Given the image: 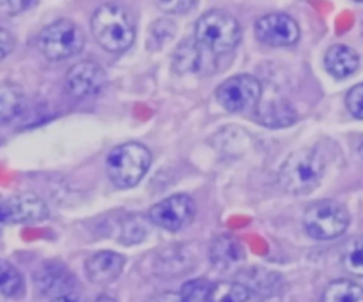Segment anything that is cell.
Here are the masks:
<instances>
[{
	"label": "cell",
	"mask_w": 363,
	"mask_h": 302,
	"mask_svg": "<svg viewBox=\"0 0 363 302\" xmlns=\"http://www.w3.org/2000/svg\"><path fill=\"white\" fill-rule=\"evenodd\" d=\"M91 33L95 41L108 52L128 50L136 37V26L132 14L119 4L99 6L91 17Z\"/></svg>",
	"instance_id": "cell-1"
},
{
	"label": "cell",
	"mask_w": 363,
	"mask_h": 302,
	"mask_svg": "<svg viewBox=\"0 0 363 302\" xmlns=\"http://www.w3.org/2000/svg\"><path fill=\"white\" fill-rule=\"evenodd\" d=\"M325 174V160L315 150L303 147L292 152L281 164L278 179L281 187L296 196L312 193Z\"/></svg>",
	"instance_id": "cell-2"
},
{
	"label": "cell",
	"mask_w": 363,
	"mask_h": 302,
	"mask_svg": "<svg viewBox=\"0 0 363 302\" xmlns=\"http://www.w3.org/2000/svg\"><path fill=\"white\" fill-rule=\"evenodd\" d=\"M152 163L150 150L138 142L121 143L111 149L105 160L109 180L119 189L135 187Z\"/></svg>",
	"instance_id": "cell-3"
},
{
	"label": "cell",
	"mask_w": 363,
	"mask_h": 302,
	"mask_svg": "<svg viewBox=\"0 0 363 302\" xmlns=\"http://www.w3.org/2000/svg\"><path fill=\"white\" fill-rule=\"evenodd\" d=\"M194 40L208 52L225 54L241 40V27L230 13L213 9L203 13L194 24Z\"/></svg>",
	"instance_id": "cell-4"
},
{
	"label": "cell",
	"mask_w": 363,
	"mask_h": 302,
	"mask_svg": "<svg viewBox=\"0 0 363 302\" xmlns=\"http://www.w3.org/2000/svg\"><path fill=\"white\" fill-rule=\"evenodd\" d=\"M82 28L68 18H58L47 24L38 34L40 52L50 61H61L77 55L85 45Z\"/></svg>",
	"instance_id": "cell-5"
},
{
	"label": "cell",
	"mask_w": 363,
	"mask_h": 302,
	"mask_svg": "<svg viewBox=\"0 0 363 302\" xmlns=\"http://www.w3.org/2000/svg\"><path fill=\"white\" fill-rule=\"evenodd\" d=\"M347 210L335 200H318L305 208L302 223L306 234L316 240H332L349 225Z\"/></svg>",
	"instance_id": "cell-6"
},
{
	"label": "cell",
	"mask_w": 363,
	"mask_h": 302,
	"mask_svg": "<svg viewBox=\"0 0 363 302\" xmlns=\"http://www.w3.org/2000/svg\"><path fill=\"white\" fill-rule=\"evenodd\" d=\"M261 92V84L255 77L237 74L218 85L216 89V98L225 111L242 112L258 105Z\"/></svg>",
	"instance_id": "cell-7"
},
{
	"label": "cell",
	"mask_w": 363,
	"mask_h": 302,
	"mask_svg": "<svg viewBox=\"0 0 363 302\" xmlns=\"http://www.w3.org/2000/svg\"><path fill=\"white\" fill-rule=\"evenodd\" d=\"M194 216L196 203L186 193L172 194L149 208L150 223L167 231H179L187 227Z\"/></svg>",
	"instance_id": "cell-8"
},
{
	"label": "cell",
	"mask_w": 363,
	"mask_h": 302,
	"mask_svg": "<svg viewBox=\"0 0 363 302\" xmlns=\"http://www.w3.org/2000/svg\"><path fill=\"white\" fill-rule=\"evenodd\" d=\"M255 38L269 47L292 45L299 38V26L288 14L269 13L255 21Z\"/></svg>",
	"instance_id": "cell-9"
},
{
	"label": "cell",
	"mask_w": 363,
	"mask_h": 302,
	"mask_svg": "<svg viewBox=\"0 0 363 302\" xmlns=\"http://www.w3.org/2000/svg\"><path fill=\"white\" fill-rule=\"evenodd\" d=\"M106 82L105 69L95 61L82 60L75 62L65 75V91L77 98L84 99L96 95Z\"/></svg>",
	"instance_id": "cell-10"
},
{
	"label": "cell",
	"mask_w": 363,
	"mask_h": 302,
	"mask_svg": "<svg viewBox=\"0 0 363 302\" xmlns=\"http://www.w3.org/2000/svg\"><path fill=\"white\" fill-rule=\"evenodd\" d=\"M33 281L41 295L51 296L52 299L71 295L75 286V276L68 267L58 259L44 261L34 272Z\"/></svg>",
	"instance_id": "cell-11"
},
{
	"label": "cell",
	"mask_w": 363,
	"mask_h": 302,
	"mask_svg": "<svg viewBox=\"0 0 363 302\" xmlns=\"http://www.w3.org/2000/svg\"><path fill=\"white\" fill-rule=\"evenodd\" d=\"M45 201L30 191L17 193L4 198V216L7 224H33L48 217Z\"/></svg>",
	"instance_id": "cell-12"
},
{
	"label": "cell",
	"mask_w": 363,
	"mask_h": 302,
	"mask_svg": "<svg viewBox=\"0 0 363 302\" xmlns=\"http://www.w3.org/2000/svg\"><path fill=\"white\" fill-rule=\"evenodd\" d=\"M125 262V257L119 252L111 250L98 251L85 261L86 278L95 285H109L121 276Z\"/></svg>",
	"instance_id": "cell-13"
},
{
	"label": "cell",
	"mask_w": 363,
	"mask_h": 302,
	"mask_svg": "<svg viewBox=\"0 0 363 302\" xmlns=\"http://www.w3.org/2000/svg\"><path fill=\"white\" fill-rule=\"evenodd\" d=\"M359 62L357 52L345 44H335L329 47L323 58L326 71L337 79L347 78L354 74L359 68Z\"/></svg>",
	"instance_id": "cell-14"
},
{
	"label": "cell",
	"mask_w": 363,
	"mask_h": 302,
	"mask_svg": "<svg viewBox=\"0 0 363 302\" xmlns=\"http://www.w3.org/2000/svg\"><path fill=\"white\" fill-rule=\"evenodd\" d=\"M245 252L241 242L231 234H221L210 245V258L220 269H230L244 261Z\"/></svg>",
	"instance_id": "cell-15"
},
{
	"label": "cell",
	"mask_w": 363,
	"mask_h": 302,
	"mask_svg": "<svg viewBox=\"0 0 363 302\" xmlns=\"http://www.w3.org/2000/svg\"><path fill=\"white\" fill-rule=\"evenodd\" d=\"M257 116L258 122L268 128H286L296 122V112L285 99L259 101Z\"/></svg>",
	"instance_id": "cell-16"
},
{
	"label": "cell",
	"mask_w": 363,
	"mask_h": 302,
	"mask_svg": "<svg viewBox=\"0 0 363 302\" xmlns=\"http://www.w3.org/2000/svg\"><path fill=\"white\" fill-rule=\"evenodd\" d=\"M190 259L191 258L184 248L179 245L167 247L153 252L150 268L159 275H177L190 267Z\"/></svg>",
	"instance_id": "cell-17"
},
{
	"label": "cell",
	"mask_w": 363,
	"mask_h": 302,
	"mask_svg": "<svg viewBox=\"0 0 363 302\" xmlns=\"http://www.w3.org/2000/svg\"><path fill=\"white\" fill-rule=\"evenodd\" d=\"M203 47L193 38H184L174 50L172 68L177 74L197 72L203 67Z\"/></svg>",
	"instance_id": "cell-18"
},
{
	"label": "cell",
	"mask_w": 363,
	"mask_h": 302,
	"mask_svg": "<svg viewBox=\"0 0 363 302\" xmlns=\"http://www.w3.org/2000/svg\"><path fill=\"white\" fill-rule=\"evenodd\" d=\"M26 96L21 86L13 81H0V123L17 118L24 108Z\"/></svg>",
	"instance_id": "cell-19"
},
{
	"label": "cell",
	"mask_w": 363,
	"mask_h": 302,
	"mask_svg": "<svg viewBox=\"0 0 363 302\" xmlns=\"http://www.w3.org/2000/svg\"><path fill=\"white\" fill-rule=\"evenodd\" d=\"M322 302H363V288L349 279H336L326 285Z\"/></svg>",
	"instance_id": "cell-20"
},
{
	"label": "cell",
	"mask_w": 363,
	"mask_h": 302,
	"mask_svg": "<svg viewBox=\"0 0 363 302\" xmlns=\"http://www.w3.org/2000/svg\"><path fill=\"white\" fill-rule=\"evenodd\" d=\"M250 288L238 281H221L213 284L204 302H247Z\"/></svg>",
	"instance_id": "cell-21"
},
{
	"label": "cell",
	"mask_w": 363,
	"mask_h": 302,
	"mask_svg": "<svg viewBox=\"0 0 363 302\" xmlns=\"http://www.w3.org/2000/svg\"><path fill=\"white\" fill-rule=\"evenodd\" d=\"M24 292V281L21 274L9 261L0 258V295L7 298H18Z\"/></svg>",
	"instance_id": "cell-22"
},
{
	"label": "cell",
	"mask_w": 363,
	"mask_h": 302,
	"mask_svg": "<svg viewBox=\"0 0 363 302\" xmlns=\"http://www.w3.org/2000/svg\"><path fill=\"white\" fill-rule=\"evenodd\" d=\"M340 259L349 274L363 276V237H354L346 241Z\"/></svg>",
	"instance_id": "cell-23"
},
{
	"label": "cell",
	"mask_w": 363,
	"mask_h": 302,
	"mask_svg": "<svg viewBox=\"0 0 363 302\" xmlns=\"http://www.w3.org/2000/svg\"><path fill=\"white\" fill-rule=\"evenodd\" d=\"M213 284L206 278H194L182 285L179 292L182 302H204Z\"/></svg>",
	"instance_id": "cell-24"
},
{
	"label": "cell",
	"mask_w": 363,
	"mask_h": 302,
	"mask_svg": "<svg viewBox=\"0 0 363 302\" xmlns=\"http://www.w3.org/2000/svg\"><path fill=\"white\" fill-rule=\"evenodd\" d=\"M176 31V26L170 20L160 18L152 24L147 37V48L159 50L167 40L173 37Z\"/></svg>",
	"instance_id": "cell-25"
},
{
	"label": "cell",
	"mask_w": 363,
	"mask_h": 302,
	"mask_svg": "<svg viewBox=\"0 0 363 302\" xmlns=\"http://www.w3.org/2000/svg\"><path fill=\"white\" fill-rule=\"evenodd\" d=\"M138 216H130L129 220H126L122 225V238L121 241H123L125 244H133V242H139L143 240L145 233H146V225L143 223V220H136Z\"/></svg>",
	"instance_id": "cell-26"
},
{
	"label": "cell",
	"mask_w": 363,
	"mask_h": 302,
	"mask_svg": "<svg viewBox=\"0 0 363 302\" xmlns=\"http://www.w3.org/2000/svg\"><path fill=\"white\" fill-rule=\"evenodd\" d=\"M346 106L354 118L363 119V82L349 89L346 94Z\"/></svg>",
	"instance_id": "cell-27"
},
{
	"label": "cell",
	"mask_w": 363,
	"mask_h": 302,
	"mask_svg": "<svg viewBox=\"0 0 363 302\" xmlns=\"http://www.w3.org/2000/svg\"><path fill=\"white\" fill-rule=\"evenodd\" d=\"M155 4L164 13L183 14L190 11L197 3L189 1V0H162V1H155Z\"/></svg>",
	"instance_id": "cell-28"
},
{
	"label": "cell",
	"mask_w": 363,
	"mask_h": 302,
	"mask_svg": "<svg viewBox=\"0 0 363 302\" xmlns=\"http://www.w3.org/2000/svg\"><path fill=\"white\" fill-rule=\"evenodd\" d=\"M16 45V38L14 35L4 27L0 26V61L4 60Z\"/></svg>",
	"instance_id": "cell-29"
},
{
	"label": "cell",
	"mask_w": 363,
	"mask_h": 302,
	"mask_svg": "<svg viewBox=\"0 0 363 302\" xmlns=\"http://www.w3.org/2000/svg\"><path fill=\"white\" fill-rule=\"evenodd\" d=\"M0 4L4 6V7H1V9H3L6 13H9V14H18V13H21V11H24V10H27V9H30L31 6H35L37 1H24V0H18V1H1Z\"/></svg>",
	"instance_id": "cell-30"
},
{
	"label": "cell",
	"mask_w": 363,
	"mask_h": 302,
	"mask_svg": "<svg viewBox=\"0 0 363 302\" xmlns=\"http://www.w3.org/2000/svg\"><path fill=\"white\" fill-rule=\"evenodd\" d=\"M147 302H182V298H180V295L177 292L164 291V292L156 293Z\"/></svg>",
	"instance_id": "cell-31"
},
{
	"label": "cell",
	"mask_w": 363,
	"mask_h": 302,
	"mask_svg": "<svg viewBox=\"0 0 363 302\" xmlns=\"http://www.w3.org/2000/svg\"><path fill=\"white\" fill-rule=\"evenodd\" d=\"M6 224H7V221H6V216H4V198L0 196V233L3 231Z\"/></svg>",
	"instance_id": "cell-32"
},
{
	"label": "cell",
	"mask_w": 363,
	"mask_h": 302,
	"mask_svg": "<svg viewBox=\"0 0 363 302\" xmlns=\"http://www.w3.org/2000/svg\"><path fill=\"white\" fill-rule=\"evenodd\" d=\"M51 302H79V301L72 295H64V296H58V298L51 299Z\"/></svg>",
	"instance_id": "cell-33"
},
{
	"label": "cell",
	"mask_w": 363,
	"mask_h": 302,
	"mask_svg": "<svg viewBox=\"0 0 363 302\" xmlns=\"http://www.w3.org/2000/svg\"><path fill=\"white\" fill-rule=\"evenodd\" d=\"M92 302H116L113 298L111 296H106V295H101L98 298H95Z\"/></svg>",
	"instance_id": "cell-34"
},
{
	"label": "cell",
	"mask_w": 363,
	"mask_h": 302,
	"mask_svg": "<svg viewBox=\"0 0 363 302\" xmlns=\"http://www.w3.org/2000/svg\"><path fill=\"white\" fill-rule=\"evenodd\" d=\"M357 153H359V155H360V157L363 159V136H362L360 142L357 143Z\"/></svg>",
	"instance_id": "cell-35"
},
{
	"label": "cell",
	"mask_w": 363,
	"mask_h": 302,
	"mask_svg": "<svg viewBox=\"0 0 363 302\" xmlns=\"http://www.w3.org/2000/svg\"><path fill=\"white\" fill-rule=\"evenodd\" d=\"M362 31H363V23H362Z\"/></svg>",
	"instance_id": "cell-36"
}]
</instances>
